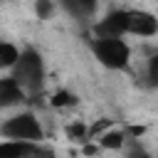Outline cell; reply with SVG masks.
I'll return each mask as SVG.
<instances>
[{
    "label": "cell",
    "instance_id": "2",
    "mask_svg": "<svg viewBox=\"0 0 158 158\" xmlns=\"http://www.w3.org/2000/svg\"><path fill=\"white\" fill-rule=\"evenodd\" d=\"M0 136L5 141H22V143H40L42 141V123L32 111H20L0 123Z\"/></svg>",
    "mask_w": 158,
    "mask_h": 158
},
{
    "label": "cell",
    "instance_id": "3",
    "mask_svg": "<svg viewBox=\"0 0 158 158\" xmlns=\"http://www.w3.org/2000/svg\"><path fill=\"white\" fill-rule=\"evenodd\" d=\"M91 52L106 69H126L131 62V47L123 37H106V40H91Z\"/></svg>",
    "mask_w": 158,
    "mask_h": 158
},
{
    "label": "cell",
    "instance_id": "1",
    "mask_svg": "<svg viewBox=\"0 0 158 158\" xmlns=\"http://www.w3.org/2000/svg\"><path fill=\"white\" fill-rule=\"evenodd\" d=\"M10 79L25 91V96L30 94H40L44 86V59L35 47H25L17 54V62L10 69Z\"/></svg>",
    "mask_w": 158,
    "mask_h": 158
},
{
    "label": "cell",
    "instance_id": "8",
    "mask_svg": "<svg viewBox=\"0 0 158 158\" xmlns=\"http://www.w3.org/2000/svg\"><path fill=\"white\" fill-rule=\"evenodd\" d=\"M37 143L22 141H0V158H30Z\"/></svg>",
    "mask_w": 158,
    "mask_h": 158
},
{
    "label": "cell",
    "instance_id": "7",
    "mask_svg": "<svg viewBox=\"0 0 158 158\" xmlns=\"http://www.w3.org/2000/svg\"><path fill=\"white\" fill-rule=\"evenodd\" d=\"M62 7L74 17V20H89V17H94V12H96V2H91V0H62Z\"/></svg>",
    "mask_w": 158,
    "mask_h": 158
},
{
    "label": "cell",
    "instance_id": "10",
    "mask_svg": "<svg viewBox=\"0 0 158 158\" xmlns=\"http://www.w3.org/2000/svg\"><path fill=\"white\" fill-rule=\"evenodd\" d=\"M17 54H20V47H15L7 40H0V72L12 69V64L17 62Z\"/></svg>",
    "mask_w": 158,
    "mask_h": 158
},
{
    "label": "cell",
    "instance_id": "6",
    "mask_svg": "<svg viewBox=\"0 0 158 158\" xmlns=\"http://www.w3.org/2000/svg\"><path fill=\"white\" fill-rule=\"evenodd\" d=\"M25 99H27L25 91L10 77H0V109H12V106L22 104Z\"/></svg>",
    "mask_w": 158,
    "mask_h": 158
},
{
    "label": "cell",
    "instance_id": "14",
    "mask_svg": "<svg viewBox=\"0 0 158 158\" xmlns=\"http://www.w3.org/2000/svg\"><path fill=\"white\" fill-rule=\"evenodd\" d=\"M30 158H57V156H54V151H52L49 146H42V143H37Z\"/></svg>",
    "mask_w": 158,
    "mask_h": 158
},
{
    "label": "cell",
    "instance_id": "9",
    "mask_svg": "<svg viewBox=\"0 0 158 158\" xmlns=\"http://www.w3.org/2000/svg\"><path fill=\"white\" fill-rule=\"evenodd\" d=\"M126 131L123 128H106L101 136H96L94 141L99 143V148H104V151H118L123 143H126Z\"/></svg>",
    "mask_w": 158,
    "mask_h": 158
},
{
    "label": "cell",
    "instance_id": "15",
    "mask_svg": "<svg viewBox=\"0 0 158 158\" xmlns=\"http://www.w3.org/2000/svg\"><path fill=\"white\" fill-rule=\"evenodd\" d=\"M148 79H151V84H156V79H158V57L148 59Z\"/></svg>",
    "mask_w": 158,
    "mask_h": 158
},
{
    "label": "cell",
    "instance_id": "5",
    "mask_svg": "<svg viewBox=\"0 0 158 158\" xmlns=\"http://www.w3.org/2000/svg\"><path fill=\"white\" fill-rule=\"evenodd\" d=\"M158 32V20L153 12L148 10H128V20H126V35H136V37H156Z\"/></svg>",
    "mask_w": 158,
    "mask_h": 158
},
{
    "label": "cell",
    "instance_id": "4",
    "mask_svg": "<svg viewBox=\"0 0 158 158\" xmlns=\"http://www.w3.org/2000/svg\"><path fill=\"white\" fill-rule=\"evenodd\" d=\"M126 20H128V10H123V7L109 10L101 20L94 22V37H96V40L123 37V35H126Z\"/></svg>",
    "mask_w": 158,
    "mask_h": 158
},
{
    "label": "cell",
    "instance_id": "16",
    "mask_svg": "<svg viewBox=\"0 0 158 158\" xmlns=\"http://www.w3.org/2000/svg\"><path fill=\"white\" fill-rule=\"evenodd\" d=\"M128 158H153V156H151V153H146V151H133Z\"/></svg>",
    "mask_w": 158,
    "mask_h": 158
},
{
    "label": "cell",
    "instance_id": "13",
    "mask_svg": "<svg viewBox=\"0 0 158 158\" xmlns=\"http://www.w3.org/2000/svg\"><path fill=\"white\" fill-rule=\"evenodd\" d=\"M52 12H54V2H49V0H37L35 2V15L40 20H49Z\"/></svg>",
    "mask_w": 158,
    "mask_h": 158
},
{
    "label": "cell",
    "instance_id": "12",
    "mask_svg": "<svg viewBox=\"0 0 158 158\" xmlns=\"http://www.w3.org/2000/svg\"><path fill=\"white\" fill-rule=\"evenodd\" d=\"M49 104H52L54 109H69V106H74V104H77V94H72L69 89H59V91H54V94H52Z\"/></svg>",
    "mask_w": 158,
    "mask_h": 158
},
{
    "label": "cell",
    "instance_id": "11",
    "mask_svg": "<svg viewBox=\"0 0 158 158\" xmlns=\"http://www.w3.org/2000/svg\"><path fill=\"white\" fill-rule=\"evenodd\" d=\"M67 138H69L72 143L86 146V143H89V126H86L84 121H72V123L67 126Z\"/></svg>",
    "mask_w": 158,
    "mask_h": 158
}]
</instances>
